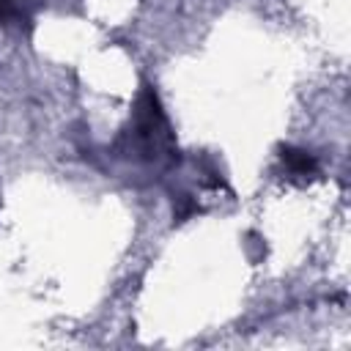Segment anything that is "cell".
Here are the masks:
<instances>
[{
    "label": "cell",
    "instance_id": "3957f363",
    "mask_svg": "<svg viewBox=\"0 0 351 351\" xmlns=\"http://www.w3.org/2000/svg\"><path fill=\"white\" fill-rule=\"evenodd\" d=\"M30 19V0H0V22L22 25Z\"/></svg>",
    "mask_w": 351,
    "mask_h": 351
},
{
    "label": "cell",
    "instance_id": "7a4b0ae2",
    "mask_svg": "<svg viewBox=\"0 0 351 351\" xmlns=\"http://www.w3.org/2000/svg\"><path fill=\"white\" fill-rule=\"evenodd\" d=\"M280 162L282 167L291 173V176H302V178H310L318 173V162L310 151H302V148H293V145H280Z\"/></svg>",
    "mask_w": 351,
    "mask_h": 351
},
{
    "label": "cell",
    "instance_id": "6da1fadb",
    "mask_svg": "<svg viewBox=\"0 0 351 351\" xmlns=\"http://www.w3.org/2000/svg\"><path fill=\"white\" fill-rule=\"evenodd\" d=\"M129 137H132L134 151L143 159H159L173 143V134H170L165 110L159 104V96L148 85L137 93V101H134V110H132Z\"/></svg>",
    "mask_w": 351,
    "mask_h": 351
}]
</instances>
